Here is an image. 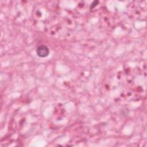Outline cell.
Segmentation results:
<instances>
[{
	"label": "cell",
	"instance_id": "cell-1",
	"mask_svg": "<svg viewBox=\"0 0 147 147\" xmlns=\"http://www.w3.org/2000/svg\"><path fill=\"white\" fill-rule=\"evenodd\" d=\"M36 53L39 57H47L49 53V49L45 45H41L38 47L36 49Z\"/></svg>",
	"mask_w": 147,
	"mask_h": 147
}]
</instances>
